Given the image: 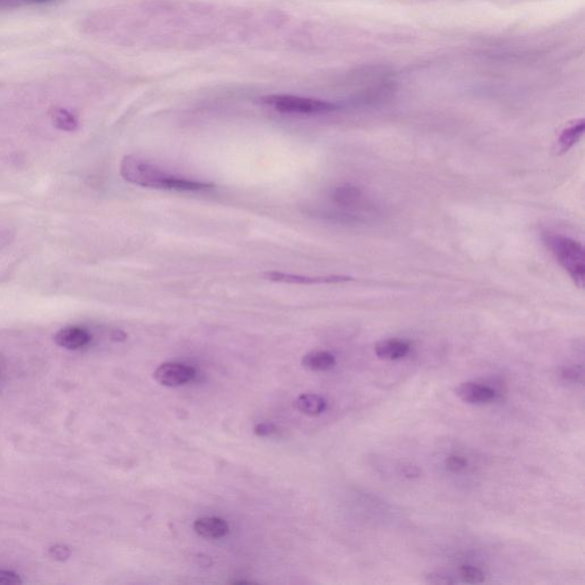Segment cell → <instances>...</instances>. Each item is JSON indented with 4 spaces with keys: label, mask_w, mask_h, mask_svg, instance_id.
I'll return each mask as SVG.
<instances>
[{
    "label": "cell",
    "mask_w": 585,
    "mask_h": 585,
    "mask_svg": "<svg viewBox=\"0 0 585 585\" xmlns=\"http://www.w3.org/2000/svg\"><path fill=\"white\" fill-rule=\"evenodd\" d=\"M561 376L564 377L566 381H573V382H582L583 380V369L582 367H567L564 371L561 372Z\"/></svg>",
    "instance_id": "18"
},
{
    "label": "cell",
    "mask_w": 585,
    "mask_h": 585,
    "mask_svg": "<svg viewBox=\"0 0 585 585\" xmlns=\"http://www.w3.org/2000/svg\"><path fill=\"white\" fill-rule=\"evenodd\" d=\"M51 117H52V123L58 129H61V131L72 132V131H74L78 127V121L76 119V117L71 114V112H69V111L65 110V109H62V107H56V109H54L52 111Z\"/></svg>",
    "instance_id": "14"
},
{
    "label": "cell",
    "mask_w": 585,
    "mask_h": 585,
    "mask_svg": "<svg viewBox=\"0 0 585 585\" xmlns=\"http://www.w3.org/2000/svg\"><path fill=\"white\" fill-rule=\"evenodd\" d=\"M196 533L205 539H220L229 533L227 521L216 517H204L197 519L193 525Z\"/></svg>",
    "instance_id": "8"
},
{
    "label": "cell",
    "mask_w": 585,
    "mask_h": 585,
    "mask_svg": "<svg viewBox=\"0 0 585 585\" xmlns=\"http://www.w3.org/2000/svg\"><path fill=\"white\" fill-rule=\"evenodd\" d=\"M584 119H579L561 132L557 142V154H565L572 149L584 134Z\"/></svg>",
    "instance_id": "10"
},
{
    "label": "cell",
    "mask_w": 585,
    "mask_h": 585,
    "mask_svg": "<svg viewBox=\"0 0 585 585\" xmlns=\"http://www.w3.org/2000/svg\"><path fill=\"white\" fill-rule=\"evenodd\" d=\"M411 350L408 342L398 338L380 341L375 344V355L382 360H398L404 358Z\"/></svg>",
    "instance_id": "9"
},
{
    "label": "cell",
    "mask_w": 585,
    "mask_h": 585,
    "mask_svg": "<svg viewBox=\"0 0 585 585\" xmlns=\"http://www.w3.org/2000/svg\"><path fill=\"white\" fill-rule=\"evenodd\" d=\"M4 0H0V3H3Z\"/></svg>",
    "instance_id": "24"
},
{
    "label": "cell",
    "mask_w": 585,
    "mask_h": 585,
    "mask_svg": "<svg viewBox=\"0 0 585 585\" xmlns=\"http://www.w3.org/2000/svg\"><path fill=\"white\" fill-rule=\"evenodd\" d=\"M544 242L555 255L556 260L573 279L575 285L579 288L584 287L585 254L583 246L572 238L550 232L544 235Z\"/></svg>",
    "instance_id": "2"
},
{
    "label": "cell",
    "mask_w": 585,
    "mask_h": 585,
    "mask_svg": "<svg viewBox=\"0 0 585 585\" xmlns=\"http://www.w3.org/2000/svg\"><path fill=\"white\" fill-rule=\"evenodd\" d=\"M58 346L69 350H77L86 346L91 340L88 333L79 327H65L58 331L54 337Z\"/></svg>",
    "instance_id": "7"
},
{
    "label": "cell",
    "mask_w": 585,
    "mask_h": 585,
    "mask_svg": "<svg viewBox=\"0 0 585 585\" xmlns=\"http://www.w3.org/2000/svg\"><path fill=\"white\" fill-rule=\"evenodd\" d=\"M268 280L285 284H301V285H315V284H336L353 280L351 277L327 276V277H305L291 273L278 272V271H268L264 273Z\"/></svg>",
    "instance_id": "5"
},
{
    "label": "cell",
    "mask_w": 585,
    "mask_h": 585,
    "mask_svg": "<svg viewBox=\"0 0 585 585\" xmlns=\"http://www.w3.org/2000/svg\"><path fill=\"white\" fill-rule=\"evenodd\" d=\"M277 426L272 423H261L258 426H255L254 433L258 437H269L276 433Z\"/></svg>",
    "instance_id": "21"
},
{
    "label": "cell",
    "mask_w": 585,
    "mask_h": 585,
    "mask_svg": "<svg viewBox=\"0 0 585 585\" xmlns=\"http://www.w3.org/2000/svg\"><path fill=\"white\" fill-rule=\"evenodd\" d=\"M70 548L63 546H54L49 548V556L56 560L65 561L70 557Z\"/></svg>",
    "instance_id": "19"
},
{
    "label": "cell",
    "mask_w": 585,
    "mask_h": 585,
    "mask_svg": "<svg viewBox=\"0 0 585 585\" xmlns=\"http://www.w3.org/2000/svg\"><path fill=\"white\" fill-rule=\"evenodd\" d=\"M196 376V371L187 364L178 362H166L160 364L155 371V380L158 383L169 388L181 386L189 383Z\"/></svg>",
    "instance_id": "4"
},
{
    "label": "cell",
    "mask_w": 585,
    "mask_h": 585,
    "mask_svg": "<svg viewBox=\"0 0 585 585\" xmlns=\"http://www.w3.org/2000/svg\"><path fill=\"white\" fill-rule=\"evenodd\" d=\"M457 397L466 404H485L495 398V391L492 388L475 382H466L455 389Z\"/></svg>",
    "instance_id": "6"
},
{
    "label": "cell",
    "mask_w": 585,
    "mask_h": 585,
    "mask_svg": "<svg viewBox=\"0 0 585 585\" xmlns=\"http://www.w3.org/2000/svg\"><path fill=\"white\" fill-rule=\"evenodd\" d=\"M459 574L463 582L468 583V584H480L485 581L484 573L479 568L471 565L461 566Z\"/></svg>",
    "instance_id": "15"
},
{
    "label": "cell",
    "mask_w": 585,
    "mask_h": 585,
    "mask_svg": "<svg viewBox=\"0 0 585 585\" xmlns=\"http://www.w3.org/2000/svg\"><path fill=\"white\" fill-rule=\"evenodd\" d=\"M294 407L308 416H318L325 412L327 402L322 395L305 393L295 399Z\"/></svg>",
    "instance_id": "11"
},
{
    "label": "cell",
    "mask_w": 585,
    "mask_h": 585,
    "mask_svg": "<svg viewBox=\"0 0 585 585\" xmlns=\"http://www.w3.org/2000/svg\"><path fill=\"white\" fill-rule=\"evenodd\" d=\"M336 364V359L334 355L328 351H311L307 353L302 359V364L310 371L325 372L334 367Z\"/></svg>",
    "instance_id": "12"
},
{
    "label": "cell",
    "mask_w": 585,
    "mask_h": 585,
    "mask_svg": "<svg viewBox=\"0 0 585 585\" xmlns=\"http://www.w3.org/2000/svg\"><path fill=\"white\" fill-rule=\"evenodd\" d=\"M402 471L405 477H408V478H414V477H419L420 475V470L414 466H402Z\"/></svg>",
    "instance_id": "22"
},
{
    "label": "cell",
    "mask_w": 585,
    "mask_h": 585,
    "mask_svg": "<svg viewBox=\"0 0 585 585\" xmlns=\"http://www.w3.org/2000/svg\"><path fill=\"white\" fill-rule=\"evenodd\" d=\"M20 576L10 570H0V584H21Z\"/></svg>",
    "instance_id": "20"
},
{
    "label": "cell",
    "mask_w": 585,
    "mask_h": 585,
    "mask_svg": "<svg viewBox=\"0 0 585 585\" xmlns=\"http://www.w3.org/2000/svg\"><path fill=\"white\" fill-rule=\"evenodd\" d=\"M124 180L138 187L175 191H200L213 188V184L193 181L167 174L147 160L136 156L124 157L120 164Z\"/></svg>",
    "instance_id": "1"
},
{
    "label": "cell",
    "mask_w": 585,
    "mask_h": 585,
    "mask_svg": "<svg viewBox=\"0 0 585 585\" xmlns=\"http://www.w3.org/2000/svg\"><path fill=\"white\" fill-rule=\"evenodd\" d=\"M261 101L282 114H318L336 110V105L331 102L294 96L275 94L264 96Z\"/></svg>",
    "instance_id": "3"
},
{
    "label": "cell",
    "mask_w": 585,
    "mask_h": 585,
    "mask_svg": "<svg viewBox=\"0 0 585 585\" xmlns=\"http://www.w3.org/2000/svg\"><path fill=\"white\" fill-rule=\"evenodd\" d=\"M446 466H447L449 471L454 472V473H461L466 469L468 462H466L464 457L459 456V455H451L446 460Z\"/></svg>",
    "instance_id": "16"
},
{
    "label": "cell",
    "mask_w": 585,
    "mask_h": 585,
    "mask_svg": "<svg viewBox=\"0 0 585 585\" xmlns=\"http://www.w3.org/2000/svg\"><path fill=\"white\" fill-rule=\"evenodd\" d=\"M333 199L342 206H353L358 204L359 200L362 199V192L358 188L346 184V185H341V187L335 189L333 193Z\"/></svg>",
    "instance_id": "13"
},
{
    "label": "cell",
    "mask_w": 585,
    "mask_h": 585,
    "mask_svg": "<svg viewBox=\"0 0 585 585\" xmlns=\"http://www.w3.org/2000/svg\"><path fill=\"white\" fill-rule=\"evenodd\" d=\"M426 582L435 585L455 584L456 581L451 575L442 573H430L426 576Z\"/></svg>",
    "instance_id": "17"
},
{
    "label": "cell",
    "mask_w": 585,
    "mask_h": 585,
    "mask_svg": "<svg viewBox=\"0 0 585 585\" xmlns=\"http://www.w3.org/2000/svg\"><path fill=\"white\" fill-rule=\"evenodd\" d=\"M25 1H31V3H46L49 0H25Z\"/></svg>",
    "instance_id": "23"
}]
</instances>
